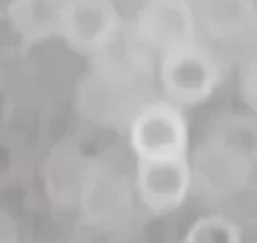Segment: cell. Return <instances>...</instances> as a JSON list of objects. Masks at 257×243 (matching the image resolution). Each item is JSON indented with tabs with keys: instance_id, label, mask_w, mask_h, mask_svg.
<instances>
[{
	"instance_id": "6da1fadb",
	"label": "cell",
	"mask_w": 257,
	"mask_h": 243,
	"mask_svg": "<svg viewBox=\"0 0 257 243\" xmlns=\"http://www.w3.org/2000/svg\"><path fill=\"white\" fill-rule=\"evenodd\" d=\"M191 188L209 197H234L255 188L257 124L253 113L225 114L188 156Z\"/></svg>"
},
{
	"instance_id": "52a82bcc",
	"label": "cell",
	"mask_w": 257,
	"mask_h": 243,
	"mask_svg": "<svg viewBox=\"0 0 257 243\" xmlns=\"http://www.w3.org/2000/svg\"><path fill=\"white\" fill-rule=\"evenodd\" d=\"M134 191L152 215L165 216L177 211L191 191L188 158L136 159Z\"/></svg>"
},
{
	"instance_id": "3957f363",
	"label": "cell",
	"mask_w": 257,
	"mask_h": 243,
	"mask_svg": "<svg viewBox=\"0 0 257 243\" xmlns=\"http://www.w3.org/2000/svg\"><path fill=\"white\" fill-rule=\"evenodd\" d=\"M128 143L136 159L189 156V124L182 107L166 98H150L128 122Z\"/></svg>"
},
{
	"instance_id": "7c38bea8",
	"label": "cell",
	"mask_w": 257,
	"mask_h": 243,
	"mask_svg": "<svg viewBox=\"0 0 257 243\" xmlns=\"http://www.w3.org/2000/svg\"><path fill=\"white\" fill-rule=\"evenodd\" d=\"M70 243H125V231L80 220Z\"/></svg>"
},
{
	"instance_id": "8fae6325",
	"label": "cell",
	"mask_w": 257,
	"mask_h": 243,
	"mask_svg": "<svg viewBox=\"0 0 257 243\" xmlns=\"http://www.w3.org/2000/svg\"><path fill=\"white\" fill-rule=\"evenodd\" d=\"M182 243H243V232L236 222L213 213L198 216L189 225Z\"/></svg>"
},
{
	"instance_id": "5bb4252c",
	"label": "cell",
	"mask_w": 257,
	"mask_h": 243,
	"mask_svg": "<svg viewBox=\"0 0 257 243\" xmlns=\"http://www.w3.org/2000/svg\"><path fill=\"white\" fill-rule=\"evenodd\" d=\"M257 65H255V54L250 52L246 59H243L239 70V95L241 100L245 102L250 113H255V97H257Z\"/></svg>"
},
{
	"instance_id": "30bf717a",
	"label": "cell",
	"mask_w": 257,
	"mask_h": 243,
	"mask_svg": "<svg viewBox=\"0 0 257 243\" xmlns=\"http://www.w3.org/2000/svg\"><path fill=\"white\" fill-rule=\"evenodd\" d=\"M63 0H11L6 9L31 45L57 36Z\"/></svg>"
},
{
	"instance_id": "8992f818",
	"label": "cell",
	"mask_w": 257,
	"mask_h": 243,
	"mask_svg": "<svg viewBox=\"0 0 257 243\" xmlns=\"http://www.w3.org/2000/svg\"><path fill=\"white\" fill-rule=\"evenodd\" d=\"M134 184L120 168L91 159L79 199L80 220L125 231L134 211Z\"/></svg>"
},
{
	"instance_id": "4fadbf2b",
	"label": "cell",
	"mask_w": 257,
	"mask_h": 243,
	"mask_svg": "<svg viewBox=\"0 0 257 243\" xmlns=\"http://www.w3.org/2000/svg\"><path fill=\"white\" fill-rule=\"evenodd\" d=\"M31 47L6 8H0V56H20Z\"/></svg>"
},
{
	"instance_id": "9c48e42d",
	"label": "cell",
	"mask_w": 257,
	"mask_h": 243,
	"mask_svg": "<svg viewBox=\"0 0 257 243\" xmlns=\"http://www.w3.org/2000/svg\"><path fill=\"white\" fill-rule=\"evenodd\" d=\"M89 161L73 147H59L48 158L43 177L52 202L59 206H79Z\"/></svg>"
},
{
	"instance_id": "5b68a950",
	"label": "cell",
	"mask_w": 257,
	"mask_h": 243,
	"mask_svg": "<svg viewBox=\"0 0 257 243\" xmlns=\"http://www.w3.org/2000/svg\"><path fill=\"white\" fill-rule=\"evenodd\" d=\"M128 36L156 63L168 50L198 41L188 0H145Z\"/></svg>"
},
{
	"instance_id": "7a4b0ae2",
	"label": "cell",
	"mask_w": 257,
	"mask_h": 243,
	"mask_svg": "<svg viewBox=\"0 0 257 243\" xmlns=\"http://www.w3.org/2000/svg\"><path fill=\"white\" fill-rule=\"evenodd\" d=\"M157 81L166 100L179 107H193L214 95L221 82V68L213 50L193 41L157 59Z\"/></svg>"
},
{
	"instance_id": "277c9868",
	"label": "cell",
	"mask_w": 257,
	"mask_h": 243,
	"mask_svg": "<svg viewBox=\"0 0 257 243\" xmlns=\"http://www.w3.org/2000/svg\"><path fill=\"white\" fill-rule=\"evenodd\" d=\"M123 33V18L116 0H63L57 38L70 50L95 57Z\"/></svg>"
},
{
	"instance_id": "9a60e30c",
	"label": "cell",
	"mask_w": 257,
	"mask_h": 243,
	"mask_svg": "<svg viewBox=\"0 0 257 243\" xmlns=\"http://www.w3.org/2000/svg\"><path fill=\"white\" fill-rule=\"evenodd\" d=\"M177 243H182V241H177Z\"/></svg>"
},
{
	"instance_id": "ba28073f",
	"label": "cell",
	"mask_w": 257,
	"mask_h": 243,
	"mask_svg": "<svg viewBox=\"0 0 257 243\" xmlns=\"http://www.w3.org/2000/svg\"><path fill=\"white\" fill-rule=\"evenodd\" d=\"M197 33L221 47L253 49L257 0H188Z\"/></svg>"
}]
</instances>
